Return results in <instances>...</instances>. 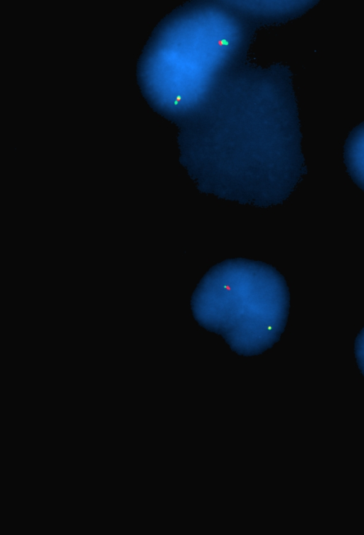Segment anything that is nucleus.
<instances>
[{
    "instance_id": "7ed1b4c3",
    "label": "nucleus",
    "mask_w": 364,
    "mask_h": 535,
    "mask_svg": "<svg viewBox=\"0 0 364 535\" xmlns=\"http://www.w3.org/2000/svg\"><path fill=\"white\" fill-rule=\"evenodd\" d=\"M181 100V98H180L179 96H178V97H177V100L178 101V100Z\"/></svg>"
},
{
    "instance_id": "f03ea898",
    "label": "nucleus",
    "mask_w": 364,
    "mask_h": 535,
    "mask_svg": "<svg viewBox=\"0 0 364 535\" xmlns=\"http://www.w3.org/2000/svg\"><path fill=\"white\" fill-rule=\"evenodd\" d=\"M354 354L358 367L364 377V326L355 339Z\"/></svg>"
},
{
    "instance_id": "f257e3e1",
    "label": "nucleus",
    "mask_w": 364,
    "mask_h": 535,
    "mask_svg": "<svg viewBox=\"0 0 364 535\" xmlns=\"http://www.w3.org/2000/svg\"><path fill=\"white\" fill-rule=\"evenodd\" d=\"M344 160L350 178L364 191V123L348 137L344 149Z\"/></svg>"
}]
</instances>
